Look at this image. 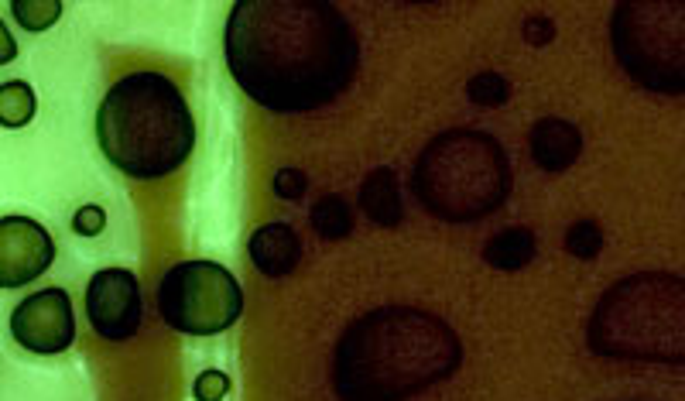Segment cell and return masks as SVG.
Here are the masks:
<instances>
[{"label": "cell", "instance_id": "ac0fdd59", "mask_svg": "<svg viewBox=\"0 0 685 401\" xmlns=\"http://www.w3.org/2000/svg\"><path fill=\"white\" fill-rule=\"evenodd\" d=\"M466 96H470L477 107H504L507 96H511V86L501 72H477V76L466 83Z\"/></svg>", "mask_w": 685, "mask_h": 401}, {"label": "cell", "instance_id": "8992f818", "mask_svg": "<svg viewBox=\"0 0 685 401\" xmlns=\"http://www.w3.org/2000/svg\"><path fill=\"white\" fill-rule=\"evenodd\" d=\"M610 42L620 69L644 90L685 93V4L682 0H624L610 18Z\"/></svg>", "mask_w": 685, "mask_h": 401}, {"label": "cell", "instance_id": "5b68a950", "mask_svg": "<svg viewBox=\"0 0 685 401\" xmlns=\"http://www.w3.org/2000/svg\"><path fill=\"white\" fill-rule=\"evenodd\" d=\"M586 343L610 360L685 364V278L675 271L620 278L593 306Z\"/></svg>", "mask_w": 685, "mask_h": 401}, {"label": "cell", "instance_id": "7a4b0ae2", "mask_svg": "<svg viewBox=\"0 0 685 401\" xmlns=\"http://www.w3.org/2000/svg\"><path fill=\"white\" fill-rule=\"evenodd\" d=\"M463 367V340L435 312L381 306L336 340L333 388L340 401H408Z\"/></svg>", "mask_w": 685, "mask_h": 401}, {"label": "cell", "instance_id": "e0dca14e", "mask_svg": "<svg viewBox=\"0 0 685 401\" xmlns=\"http://www.w3.org/2000/svg\"><path fill=\"white\" fill-rule=\"evenodd\" d=\"M11 14L24 31L38 35V31H48L55 21L62 18V4L59 0H14Z\"/></svg>", "mask_w": 685, "mask_h": 401}, {"label": "cell", "instance_id": "7c38bea8", "mask_svg": "<svg viewBox=\"0 0 685 401\" xmlns=\"http://www.w3.org/2000/svg\"><path fill=\"white\" fill-rule=\"evenodd\" d=\"M528 148L538 168L545 172H566L583 155V134L572 120L542 117L528 134Z\"/></svg>", "mask_w": 685, "mask_h": 401}, {"label": "cell", "instance_id": "9c48e42d", "mask_svg": "<svg viewBox=\"0 0 685 401\" xmlns=\"http://www.w3.org/2000/svg\"><path fill=\"white\" fill-rule=\"evenodd\" d=\"M86 323L103 343H124L144 326V295L131 268H100L86 285Z\"/></svg>", "mask_w": 685, "mask_h": 401}, {"label": "cell", "instance_id": "7402d4cb", "mask_svg": "<svg viewBox=\"0 0 685 401\" xmlns=\"http://www.w3.org/2000/svg\"><path fill=\"white\" fill-rule=\"evenodd\" d=\"M103 227H107V213H103L100 206H83V210L72 216V230H76L79 237H100Z\"/></svg>", "mask_w": 685, "mask_h": 401}, {"label": "cell", "instance_id": "9a60e30c", "mask_svg": "<svg viewBox=\"0 0 685 401\" xmlns=\"http://www.w3.org/2000/svg\"><path fill=\"white\" fill-rule=\"evenodd\" d=\"M38 114V96L24 79H7L0 83V127L4 131H21Z\"/></svg>", "mask_w": 685, "mask_h": 401}, {"label": "cell", "instance_id": "2e32d148", "mask_svg": "<svg viewBox=\"0 0 685 401\" xmlns=\"http://www.w3.org/2000/svg\"><path fill=\"white\" fill-rule=\"evenodd\" d=\"M309 223L322 240H343L353 234V210L343 196H322L312 203Z\"/></svg>", "mask_w": 685, "mask_h": 401}, {"label": "cell", "instance_id": "ffe728a7", "mask_svg": "<svg viewBox=\"0 0 685 401\" xmlns=\"http://www.w3.org/2000/svg\"><path fill=\"white\" fill-rule=\"evenodd\" d=\"M271 189H274V196H281V199H302L305 189H309V179H305L302 168L285 165V168H278V172H274Z\"/></svg>", "mask_w": 685, "mask_h": 401}, {"label": "cell", "instance_id": "52a82bcc", "mask_svg": "<svg viewBox=\"0 0 685 401\" xmlns=\"http://www.w3.org/2000/svg\"><path fill=\"white\" fill-rule=\"evenodd\" d=\"M158 316L182 336H220L244 316V288L220 261H179L158 282Z\"/></svg>", "mask_w": 685, "mask_h": 401}, {"label": "cell", "instance_id": "44dd1931", "mask_svg": "<svg viewBox=\"0 0 685 401\" xmlns=\"http://www.w3.org/2000/svg\"><path fill=\"white\" fill-rule=\"evenodd\" d=\"M192 395L196 401H223L230 395V378L223 371H203L192 381Z\"/></svg>", "mask_w": 685, "mask_h": 401}, {"label": "cell", "instance_id": "4fadbf2b", "mask_svg": "<svg viewBox=\"0 0 685 401\" xmlns=\"http://www.w3.org/2000/svg\"><path fill=\"white\" fill-rule=\"evenodd\" d=\"M357 203L370 223H377V227H398L405 210H401V186L394 168L381 165L374 172H367V179L360 182Z\"/></svg>", "mask_w": 685, "mask_h": 401}, {"label": "cell", "instance_id": "5bb4252c", "mask_svg": "<svg viewBox=\"0 0 685 401\" xmlns=\"http://www.w3.org/2000/svg\"><path fill=\"white\" fill-rule=\"evenodd\" d=\"M531 258H535V234L528 227H507L497 237H490L487 247H483V261L497 271L528 268Z\"/></svg>", "mask_w": 685, "mask_h": 401}, {"label": "cell", "instance_id": "3957f363", "mask_svg": "<svg viewBox=\"0 0 685 401\" xmlns=\"http://www.w3.org/2000/svg\"><path fill=\"white\" fill-rule=\"evenodd\" d=\"M96 144L120 175L158 182L192 158L196 117L172 76L155 69L127 72L96 107Z\"/></svg>", "mask_w": 685, "mask_h": 401}, {"label": "cell", "instance_id": "d6986e66", "mask_svg": "<svg viewBox=\"0 0 685 401\" xmlns=\"http://www.w3.org/2000/svg\"><path fill=\"white\" fill-rule=\"evenodd\" d=\"M603 244H607V237H603V230L596 227L593 220H579L576 227H569L566 247H569V254H576V258L593 261L596 254L603 251Z\"/></svg>", "mask_w": 685, "mask_h": 401}, {"label": "cell", "instance_id": "8fae6325", "mask_svg": "<svg viewBox=\"0 0 685 401\" xmlns=\"http://www.w3.org/2000/svg\"><path fill=\"white\" fill-rule=\"evenodd\" d=\"M247 254L251 264L264 278H285L302 264V237L292 223H264L247 240Z\"/></svg>", "mask_w": 685, "mask_h": 401}, {"label": "cell", "instance_id": "603a6c76", "mask_svg": "<svg viewBox=\"0 0 685 401\" xmlns=\"http://www.w3.org/2000/svg\"><path fill=\"white\" fill-rule=\"evenodd\" d=\"M18 59V42H14L11 28L0 18V66H11V62Z\"/></svg>", "mask_w": 685, "mask_h": 401}, {"label": "cell", "instance_id": "30bf717a", "mask_svg": "<svg viewBox=\"0 0 685 401\" xmlns=\"http://www.w3.org/2000/svg\"><path fill=\"white\" fill-rule=\"evenodd\" d=\"M55 264V237L24 213L0 216V292H18Z\"/></svg>", "mask_w": 685, "mask_h": 401}, {"label": "cell", "instance_id": "ba28073f", "mask_svg": "<svg viewBox=\"0 0 685 401\" xmlns=\"http://www.w3.org/2000/svg\"><path fill=\"white\" fill-rule=\"evenodd\" d=\"M11 340L38 357H59L76 343V309L66 288H42L24 295L7 319Z\"/></svg>", "mask_w": 685, "mask_h": 401}, {"label": "cell", "instance_id": "277c9868", "mask_svg": "<svg viewBox=\"0 0 685 401\" xmlns=\"http://www.w3.org/2000/svg\"><path fill=\"white\" fill-rule=\"evenodd\" d=\"M511 186L507 148L483 127H449L435 134L411 172L415 199L442 223L487 220L507 203Z\"/></svg>", "mask_w": 685, "mask_h": 401}, {"label": "cell", "instance_id": "6da1fadb", "mask_svg": "<svg viewBox=\"0 0 685 401\" xmlns=\"http://www.w3.org/2000/svg\"><path fill=\"white\" fill-rule=\"evenodd\" d=\"M223 59L257 107L309 114L357 79L360 42L329 0H237L223 28Z\"/></svg>", "mask_w": 685, "mask_h": 401}]
</instances>
